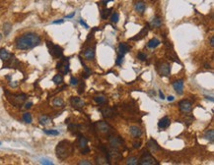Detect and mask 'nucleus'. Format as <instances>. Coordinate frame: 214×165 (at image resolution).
Listing matches in <instances>:
<instances>
[{
  "instance_id": "28",
  "label": "nucleus",
  "mask_w": 214,
  "mask_h": 165,
  "mask_svg": "<svg viewBox=\"0 0 214 165\" xmlns=\"http://www.w3.org/2000/svg\"><path fill=\"white\" fill-rule=\"evenodd\" d=\"M53 82L55 85H60V84H62V82H63V77H62V75L56 74L55 76H54L53 78Z\"/></svg>"
},
{
  "instance_id": "26",
  "label": "nucleus",
  "mask_w": 214,
  "mask_h": 165,
  "mask_svg": "<svg viewBox=\"0 0 214 165\" xmlns=\"http://www.w3.org/2000/svg\"><path fill=\"white\" fill-rule=\"evenodd\" d=\"M51 118H49L48 116H46V115H42L41 117H39V124L41 125H48V124H49L51 123Z\"/></svg>"
},
{
  "instance_id": "10",
  "label": "nucleus",
  "mask_w": 214,
  "mask_h": 165,
  "mask_svg": "<svg viewBox=\"0 0 214 165\" xmlns=\"http://www.w3.org/2000/svg\"><path fill=\"white\" fill-rule=\"evenodd\" d=\"M173 87L176 91V92L178 94H184V81L183 80H179V81H176L173 82Z\"/></svg>"
},
{
  "instance_id": "38",
  "label": "nucleus",
  "mask_w": 214,
  "mask_h": 165,
  "mask_svg": "<svg viewBox=\"0 0 214 165\" xmlns=\"http://www.w3.org/2000/svg\"><path fill=\"white\" fill-rule=\"evenodd\" d=\"M41 163L42 164H46V165H53V162L51 161V160H48V159L43 158V159H41Z\"/></svg>"
},
{
  "instance_id": "54",
  "label": "nucleus",
  "mask_w": 214,
  "mask_h": 165,
  "mask_svg": "<svg viewBox=\"0 0 214 165\" xmlns=\"http://www.w3.org/2000/svg\"><path fill=\"white\" fill-rule=\"evenodd\" d=\"M1 37H2V34H0V38H1Z\"/></svg>"
},
{
  "instance_id": "36",
  "label": "nucleus",
  "mask_w": 214,
  "mask_h": 165,
  "mask_svg": "<svg viewBox=\"0 0 214 165\" xmlns=\"http://www.w3.org/2000/svg\"><path fill=\"white\" fill-rule=\"evenodd\" d=\"M123 57H124V55L118 53V59H116V65H121V64H123Z\"/></svg>"
},
{
  "instance_id": "49",
  "label": "nucleus",
  "mask_w": 214,
  "mask_h": 165,
  "mask_svg": "<svg viewBox=\"0 0 214 165\" xmlns=\"http://www.w3.org/2000/svg\"><path fill=\"white\" fill-rule=\"evenodd\" d=\"M159 96H160V98H161V99H165V96H164L163 92H162L161 91H159Z\"/></svg>"
},
{
  "instance_id": "6",
  "label": "nucleus",
  "mask_w": 214,
  "mask_h": 165,
  "mask_svg": "<svg viewBox=\"0 0 214 165\" xmlns=\"http://www.w3.org/2000/svg\"><path fill=\"white\" fill-rule=\"evenodd\" d=\"M139 164L141 165H153V164H158L156 160L154 159V157L151 156L150 153H148V152H144L142 154V156H141L140 160H139Z\"/></svg>"
},
{
  "instance_id": "1",
  "label": "nucleus",
  "mask_w": 214,
  "mask_h": 165,
  "mask_svg": "<svg viewBox=\"0 0 214 165\" xmlns=\"http://www.w3.org/2000/svg\"><path fill=\"white\" fill-rule=\"evenodd\" d=\"M41 43V37L36 32H26L15 41V45L17 49L20 50H28V49L34 48Z\"/></svg>"
},
{
  "instance_id": "30",
  "label": "nucleus",
  "mask_w": 214,
  "mask_h": 165,
  "mask_svg": "<svg viewBox=\"0 0 214 165\" xmlns=\"http://www.w3.org/2000/svg\"><path fill=\"white\" fill-rule=\"evenodd\" d=\"M12 30V25L10 23H5L3 26V31H4V34L5 36H8L9 32H11Z\"/></svg>"
},
{
  "instance_id": "51",
  "label": "nucleus",
  "mask_w": 214,
  "mask_h": 165,
  "mask_svg": "<svg viewBox=\"0 0 214 165\" xmlns=\"http://www.w3.org/2000/svg\"><path fill=\"white\" fill-rule=\"evenodd\" d=\"M111 1H114V0H102V2H103L104 5H107L109 2H111Z\"/></svg>"
},
{
  "instance_id": "39",
  "label": "nucleus",
  "mask_w": 214,
  "mask_h": 165,
  "mask_svg": "<svg viewBox=\"0 0 214 165\" xmlns=\"http://www.w3.org/2000/svg\"><path fill=\"white\" fill-rule=\"evenodd\" d=\"M70 85L71 86H77V85H78V79L72 77V78L70 79Z\"/></svg>"
},
{
  "instance_id": "23",
  "label": "nucleus",
  "mask_w": 214,
  "mask_h": 165,
  "mask_svg": "<svg viewBox=\"0 0 214 165\" xmlns=\"http://www.w3.org/2000/svg\"><path fill=\"white\" fill-rule=\"evenodd\" d=\"M78 147L80 149H83V148H85V147H87V144H88V141H87V139L86 138H84V137H79V139H78Z\"/></svg>"
},
{
  "instance_id": "12",
  "label": "nucleus",
  "mask_w": 214,
  "mask_h": 165,
  "mask_svg": "<svg viewBox=\"0 0 214 165\" xmlns=\"http://www.w3.org/2000/svg\"><path fill=\"white\" fill-rule=\"evenodd\" d=\"M96 126H97V128H98L99 131L102 132V133H104V134L109 133V130H111V127H109V125L107 124L106 122H104V121L98 122V123L96 124Z\"/></svg>"
},
{
  "instance_id": "43",
  "label": "nucleus",
  "mask_w": 214,
  "mask_h": 165,
  "mask_svg": "<svg viewBox=\"0 0 214 165\" xmlns=\"http://www.w3.org/2000/svg\"><path fill=\"white\" fill-rule=\"evenodd\" d=\"M32 105H33V102H31V101H30V102H27V103L26 104H25V108H26V109H30V108H31V107H32Z\"/></svg>"
},
{
  "instance_id": "8",
  "label": "nucleus",
  "mask_w": 214,
  "mask_h": 165,
  "mask_svg": "<svg viewBox=\"0 0 214 165\" xmlns=\"http://www.w3.org/2000/svg\"><path fill=\"white\" fill-rule=\"evenodd\" d=\"M70 103H71L72 107H74L75 109H81V108H83L84 105H85L84 101L78 96H72L70 98Z\"/></svg>"
},
{
  "instance_id": "13",
  "label": "nucleus",
  "mask_w": 214,
  "mask_h": 165,
  "mask_svg": "<svg viewBox=\"0 0 214 165\" xmlns=\"http://www.w3.org/2000/svg\"><path fill=\"white\" fill-rule=\"evenodd\" d=\"M109 144L113 147H116V148H118V147H119L123 144V141H121L118 137H114V136L109 137Z\"/></svg>"
},
{
  "instance_id": "42",
  "label": "nucleus",
  "mask_w": 214,
  "mask_h": 165,
  "mask_svg": "<svg viewBox=\"0 0 214 165\" xmlns=\"http://www.w3.org/2000/svg\"><path fill=\"white\" fill-rule=\"evenodd\" d=\"M78 164L80 165H91V162H89L88 160H81L78 162Z\"/></svg>"
},
{
  "instance_id": "20",
  "label": "nucleus",
  "mask_w": 214,
  "mask_h": 165,
  "mask_svg": "<svg viewBox=\"0 0 214 165\" xmlns=\"http://www.w3.org/2000/svg\"><path fill=\"white\" fill-rule=\"evenodd\" d=\"M101 112L103 114V116L106 117V118H111V117L114 116V110L109 108V107H106V108L102 109Z\"/></svg>"
},
{
  "instance_id": "7",
  "label": "nucleus",
  "mask_w": 214,
  "mask_h": 165,
  "mask_svg": "<svg viewBox=\"0 0 214 165\" xmlns=\"http://www.w3.org/2000/svg\"><path fill=\"white\" fill-rule=\"evenodd\" d=\"M179 107H180V110L181 112H184V113H188V112H190L191 109H193V104H191V102L185 99V100L180 101Z\"/></svg>"
},
{
  "instance_id": "22",
  "label": "nucleus",
  "mask_w": 214,
  "mask_h": 165,
  "mask_svg": "<svg viewBox=\"0 0 214 165\" xmlns=\"http://www.w3.org/2000/svg\"><path fill=\"white\" fill-rule=\"evenodd\" d=\"M149 26L153 27V28H160L162 26V19L160 17H155V18H153V20L151 21V23Z\"/></svg>"
},
{
  "instance_id": "34",
  "label": "nucleus",
  "mask_w": 214,
  "mask_h": 165,
  "mask_svg": "<svg viewBox=\"0 0 214 165\" xmlns=\"http://www.w3.org/2000/svg\"><path fill=\"white\" fill-rule=\"evenodd\" d=\"M44 133L46 134V135H51V136H57V135H59V132L57 131V130H46V129H44Z\"/></svg>"
},
{
  "instance_id": "37",
  "label": "nucleus",
  "mask_w": 214,
  "mask_h": 165,
  "mask_svg": "<svg viewBox=\"0 0 214 165\" xmlns=\"http://www.w3.org/2000/svg\"><path fill=\"white\" fill-rule=\"evenodd\" d=\"M137 58L139 60H141V61H145L146 58H147V56H146V54H144L143 52H139L137 54Z\"/></svg>"
},
{
  "instance_id": "29",
  "label": "nucleus",
  "mask_w": 214,
  "mask_h": 165,
  "mask_svg": "<svg viewBox=\"0 0 214 165\" xmlns=\"http://www.w3.org/2000/svg\"><path fill=\"white\" fill-rule=\"evenodd\" d=\"M23 120H24L25 123H27V124L32 123V115H31V113H29V112H25V113L23 114Z\"/></svg>"
},
{
  "instance_id": "3",
  "label": "nucleus",
  "mask_w": 214,
  "mask_h": 165,
  "mask_svg": "<svg viewBox=\"0 0 214 165\" xmlns=\"http://www.w3.org/2000/svg\"><path fill=\"white\" fill-rule=\"evenodd\" d=\"M6 94L10 103L13 104L14 106H20L27 99V96L24 94H8V91H6Z\"/></svg>"
},
{
  "instance_id": "33",
  "label": "nucleus",
  "mask_w": 214,
  "mask_h": 165,
  "mask_svg": "<svg viewBox=\"0 0 214 165\" xmlns=\"http://www.w3.org/2000/svg\"><path fill=\"white\" fill-rule=\"evenodd\" d=\"M118 20H119V15H118V13H116V12H114V13L112 14V16H111V22H112V23H114V24H116L118 22Z\"/></svg>"
},
{
  "instance_id": "41",
  "label": "nucleus",
  "mask_w": 214,
  "mask_h": 165,
  "mask_svg": "<svg viewBox=\"0 0 214 165\" xmlns=\"http://www.w3.org/2000/svg\"><path fill=\"white\" fill-rule=\"evenodd\" d=\"M89 152H90V148H89L88 146L85 147V148H83V149H81L82 154H87V153H89Z\"/></svg>"
},
{
  "instance_id": "35",
  "label": "nucleus",
  "mask_w": 214,
  "mask_h": 165,
  "mask_svg": "<svg viewBox=\"0 0 214 165\" xmlns=\"http://www.w3.org/2000/svg\"><path fill=\"white\" fill-rule=\"evenodd\" d=\"M109 11H111V9H105V10H103V11L101 12L102 18H103V19H107V18H108L109 15Z\"/></svg>"
},
{
  "instance_id": "18",
  "label": "nucleus",
  "mask_w": 214,
  "mask_h": 165,
  "mask_svg": "<svg viewBox=\"0 0 214 165\" xmlns=\"http://www.w3.org/2000/svg\"><path fill=\"white\" fill-rule=\"evenodd\" d=\"M134 8H135V11L137 12L138 14L142 15L144 12H145V10H146V4L144 3V2H142V1H139V2H137V3L135 4Z\"/></svg>"
},
{
  "instance_id": "53",
  "label": "nucleus",
  "mask_w": 214,
  "mask_h": 165,
  "mask_svg": "<svg viewBox=\"0 0 214 165\" xmlns=\"http://www.w3.org/2000/svg\"><path fill=\"white\" fill-rule=\"evenodd\" d=\"M206 98H207V99H210V101H213V98H212V97H208V96H206Z\"/></svg>"
},
{
  "instance_id": "27",
  "label": "nucleus",
  "mask_w": 214,
  "mask_h": 165,
  "mask_svg": "<svg viewBox=\"0 0 214 165\" xmlns=\"http://www.w3.org/2000/svg\"><path fill=\"white\" fill-rule=\"evenodd\" d=\"M53 104L55 107H62L64 105V101L62 100V98H60V97H55L53 100Z\"/></svg>"
},
{
  "instance_id": "5",
  "label": "nucleus",
  "mask_w": 214,
  "mask_h": 165,
  "mask_svg": "<svg viewBox=\"0 0 214 165\" xmlns=\"http://www.w3.org/2000/svg\"><path fill=\"white\" fill-rule=\"evenodd\" d=\"M56 69L59 71V73L62 75H66L69 72V61L68 58H62L60 62H58L56 65Z\"/></svg>"
},
{
  "instance_id": "55",
  "label": "nucleus",
  "mask_w": 214,
  "mask_h": 165,
  "mask_svg": "<svg viewBox=\"0 0 214 165\" xmlns=\"http://www.w3.org/2000/svg\"><path fill=\"white\" fill-rule=\"evenodd\" d=\"M0 144H1V142H0Z\"/></svg>"
},
{
  "instance_id": "31",
  "label": "nucleus",
  "mask_w": 214,
  "mask_h": 165,
  "mask_svg": "<svg viewBox=\"0 0 214 165\" xmlns=\"http://www.w3.org/2000/svg\"><path fill=\"white\" fill-rule=\"evenodd\" d=\"M94 100H95L98 104H104V103H106L107 99H106V97H104L102 96H99L94 97Z\"/></svg>"
},
{
  "instance_id": "4",
  "label": "nucleus",
  "mask_w": 214,
  "mask_h": 165,
  "mask_svg": "<svg viewBox=\"0 0 214 165\" xmlns=\"http://www.w3.org/2000/svg\"><path fill=\"white\" fill-rule=\"evenodd\" d=\"M46 45H48L49 53H51V55L53 57H54V58H60V57H62V54H63V49H62L59 45L53 44V42H51V41L46 42Z\"/></svg>"
},
{
  "instance_id": "19",
  "label": "nucleus",
  "mask_w": 214,
  "mask_h": 165,
  "mask_svg": "<svg viewBox=\"0 0 214 165\" xmlns=\"http://www.w3.org/2000/svg\"><path fill=\"white\" fill-rule=\"evenodd\" d=\"M128 51H129V46L127 45V44L124 43V42H121V43H119V45H118V53L123 54V55H125Z\"/></svg>"
},
{
  "instance_id": "17",
  "label": "nucleus",
  "mask_w": 214,
  "mask_h": 165,
  "mask_svg": "<svg viewBox=\"0 0 214 165\" xmlns=\"http://www.w3.org/2000/svg\"><path fill=\"white\" fill-rule=\"evenodd\" d=\"M11 57H12V54H10L6 49L0 48V59H1L2 61H4V62L9 61Z\"/></svg>"
},
{
  "instance_id": "11",
  "label": "nucleus",
  "mask_w": 214,
  "mask_h": 165,
  "mask_svg": "<svg viewBox=\"0 0 214 165\" xmlns=\"http://www.w3.org/2000/svg\"><path fill=\"white\" fill-rule=\"evenodd\" d=\"M148 31H149V25L147 24V25H146L145 27L143 28L142 30H141V31H140V32H139V34H136L135 36L131 37V38H130V41H140V39H142L143 37L145 36L146 34H147Z\"/></svg>"
},
{
  "instance_id": "47",
  "label": "nucleus",
  "mask_w": 214,
  "mask_h": 165,
  "mask_svg": "<svg viewBox=\"0 0 214 165\" xmlns=\"http://www.w3.org/2000/svg\"><path fill=\"white\" fill-rule=\"evenodd\" d=\"M17 86H18V82H10V87H16Z\"/></svg>"
},
{
  "instance_id": "24",
  "label": "nucleus",
  "mask_w": 214,
  "mask_h": 165,
  "mask_svg": "<svg viewBox=\"0 0 214 165\" xmlns=\"http://www.w3.org/2000/svg\"><path fill=\"white\" fill-rule=\"evenodd\" d=\"M203 137H204L205 140L209 141L210 142H213V141H214V131L212 129L207 130V131L204 133V136H203Z\"/></svg>"
},
{
  "instance_id": "48",
  "label": "nucleus",
  "mask_w": 214,
  "mask_h": 165,
  "mask_svg": "<svg viewBox=\"0 0 214 165\" xmlns=\"http://www.w3.org/2000/svg\"><path fill=\"white\" fill-rule=\"evenodd\" d=\"M210 45L212 47L214 46V36H213L210 37Z\"/></svg>"
},
{
  "instance_id": "9",
  "label": "nucleus",
  "mask_w": 214,
  "mask_h": 165,
  "mask_svg": "<svg viewBox=\"0 0 214 165\" xmlns=\"http://www.w3.org/2000/svg\"><path fill=\"white\" fill-rule=\"evenodd\" d=\"M159 73L161 76L163 77H168L170 76L171 73V65L169 63H163L159 67Z\"/></svg>"
},
{
  "instance_id": "46",
  "label": "nucleus",
  "mask_w": 214,
  "mask_h": 165,
  "mask_svg": "<svg viewBox=\"0 0 214 165\" xmlns=\"http://www.w3.org/2000/svg\"><path fill=\"white\" fill-rule=\"evenodd\" d=\"M63 22H64V20L63 19H60V20H56V21H53V24H54V25H55V24H62Z\"/></svg>"
},
{
  "instance_id": "40",
  "label": "nucleus",
  "mask_w": 214,
  "mask_h": 165,
  "mask_svg": "<svg viewBox=\"0 0 214 165\" xmlns=\"http://www.w3.org/2000/svg\"><path fill=\"white\" fill-rule=\"evenodd\" d=\"M84 87H85V85L83 84V82H82V84L80 85V87H79V89H78V92L79 94H83V91H84Z\"/></svg>"
},
{
  "instance_id": "32",
  "label": "nucleus",
  "mask_w": 214,
  "mask_h": 165,
  "mask_svg": "<svg viewBox=\"0 0 214 165\" xmlns=\"http://www.w3.org/2000/svg\"><path fill=\"white\" fill-rule=\"evenodd\" d=\"M126 164L127 165H137L138 164V159L136 158V157H129L127 159V161H126Z\"/></svg>"
},
{
  "instance_id": "16",
  "label": "nucleus",
  "mask_w": 214,
  "mask_h": 165,
  "mask_svg": "<svg viewBox=\"0 0 214 165\" xmlns=\"http://www.w3.org/2000/svg\"><path fill=\"white\" fill-rule=\"evenodd\" d=\"M129 133L130 135L134 138H139L142 135V131H141L140 128H138L137 126H131L129 128Z\"/></svg>"
},
{
  "instance_id": "21",
  "label": "nucleus",
  "mask_w": 214,
  "mask_h": 165,
  "mask_svg": "<svg viewBox=\"0 0 214 165\" xmlns=\"http://www.w3.org/2000/svg\"><path fill=\"white\" fill-rule=\"evenodd\" d=\"M84 56H85L86 59L88 60H92L94 58V56H95V51H94L93 48H91V47H89V48H87L85 51H84Z\"/></svg>"
},
{
  "instance_id": "56",
  "label": "nucleus",
  "mask_w": 214,
  "mask_h": 165,
  "mask_svg": "<svg viewBox=\"0 0 214 165\" xmlns=\"http://www.w3.org/2000/svg\"><path fill=\"white\" fill-rule=\"evenodd\" d=\"M151 1H153V0H151Z\"/></svg>"
},
{
  "instance_id": "15",
  "label": "nucleus",
  "mask_w": 214,
  "mask_h": 165,
  "mask_svg": "<svg viewBox=\"0 0 214 165\" xmlns=\"http://www.w3.org/2000/svg\"><path fill=\"white\" fill-rule=\"evenodd\" d=\"M170 124H171L170 118H169L168 116H165L158 122V127L160 129H167L169 126H170Z\"/></svg>"
},
{
  "instance_id": "2",
  "label": "nucleus",
  "mask_w": 214,
  "mask_h": 165,
  "mask_svg": "<svg viewBox=\"0 0 214 165\" xmlns=\"http://www.w3.org/2000/svg\"><path fill=\"white\" fill-rule=\"evenodd\" d=\"M73 144L69 141H67V140H64V141H61L57 144L55 147V154L58 159L64 160V159L68 158L73 153Z\"/></svg>"
},
{
  "instance_id": "52",
  "label": "nucleus",
  "mask_w": 214,
  "mask_h": 165,
  "mask_svg": "<svg viewBox=\"0 0 214 165\" xmlns=\"http://www.w3.org/2000/svg\"><path fill=\"white\" fill-rule=\"evenodd\" d=\"M167 99H168V101H173L174 99H175V97H174V96H168V97H167Z\"/></svg>"
},
{
  "instance_id": "14",
  "label": "nucleus",
  "mask_w": 214,
  "mask_h": 165,
  "mask_svg": "<svg viewBox=\"0 0 214 165\" xmlns=\"http://www.w3.org/2000/svg\"><path fill=\"white\" fill-rule=\"evenodd\" d=\"M147 146H148V148L150 149L152 152H156L158 151H160V146H159V144H157V142L155 141V140L153 139H150L147 142Z\"/></svg>"
},
{
  "instance_id": "44",
  "label": "nucleus",
  "mask_w": 214,
  "mask_h": 165,
  "mask_svg": "<svg viewBox=\"0 0 214 165\" xmlns=\"http://www.w3.org/2000/svg\"><path fill=\"white\" fill-rule=\"evenodd\" d=\"M79 23H80V25H82V26H84V27H85L86 29H88V28H89V26H88V25H87V24H86L85 22H84V21H83V20H82V19H80V20H79Z\"/></svg>"
},
{
  "instance_id": "45",
  "label": "nucleus",
  "mask_w": 214,
  "mask_h": 165,
  "mask_svg": "<svg viewBox=\"0 0 214 165\" xmlns=\"http://www.w3.org/2000/svg\"><path fill=\"white\" fill-rule=\"evenodd\" d=\"M133 147H134V148H139V147H140V142H133Z\"/></svg>"
},
{
  "instance_id": "25",
  "label": "nucleus",
  "mask_w": 214,
  "mask_h": 165,
  "mask_svg": "<svg viewBox=\"0 0 214 165\" xmlns=\"http://www.w3.org/2000/svg\"><path fill=\"white\" fill-rule=\"evenodd\" d=\"M160 43H161L160 41H159L158 38H155V37H154V38L150 39V41H148L147 46L149 47V48H156V47H157Z\"/></svg>"
},
{
  "instance_id": "50",
  "label": "nucleus",
  "mask_w": 214,
  "mask_h": 165,
  "mask_svg": "<svg viewBox=\"0 0 214 165\" xmlns=\"http://www.w3.org/2000/svg\"><path fill=\"white\" fill-rule=\"evenodd\" d=\"M74 15H75V12H73V13H71V14L67 15V16L65 17V18H67V19H69V18H72V17H74Z\"/></svg>"
}]
</instances>
